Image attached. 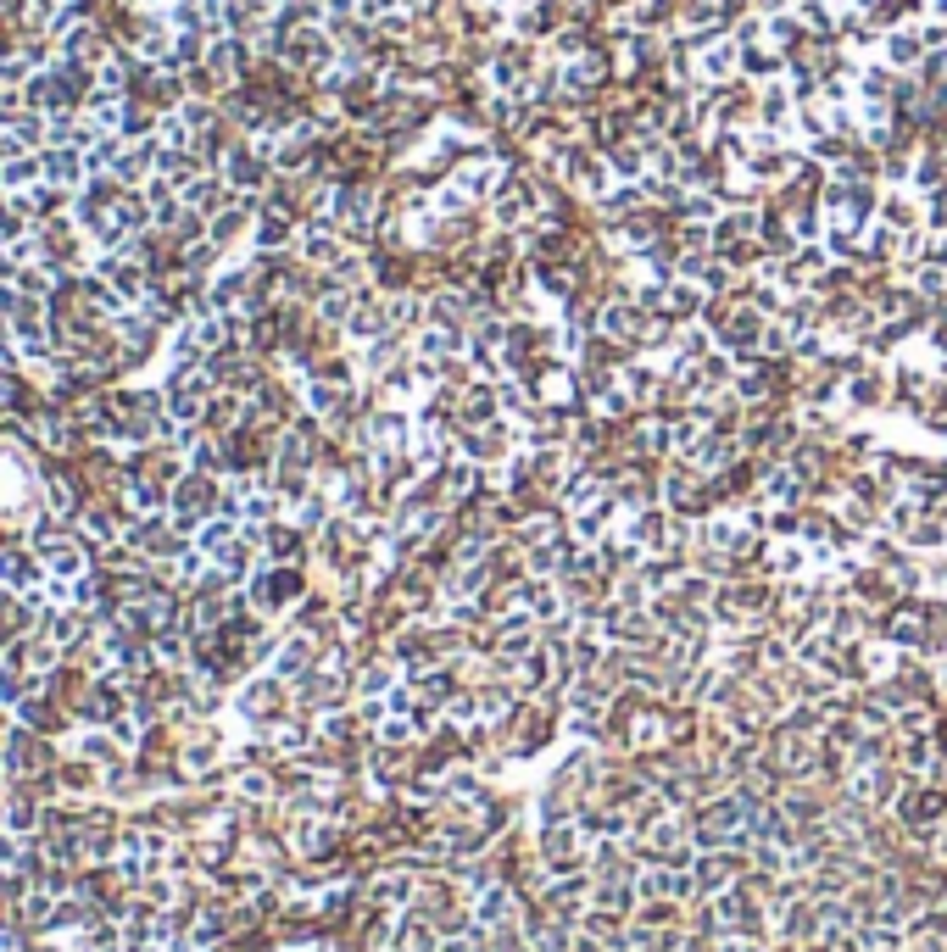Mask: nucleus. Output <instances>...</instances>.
Here are the masks:
<instances>
[{"label":"nucleus","instance_id":"obj_2","mask_svg":"<svg viewBox=\"0 0 947 952\" xmlns=\"http://www.w3.org/2000/svg\"><path fill=\"white\" fill-rule=\"evenodd\" d=\"M886 217H892V223H903V229H914V223H920L914 201H886Z\"/></svg>","mask_w":947,"mask_h":952},{"label":"nucleus","instance_id":"obj_3","mask_svg":"<svg viewBox=\"0 0 947 952\" xmlns=\"http://www.w3.org/2000/svg\"><path fill=\"white\" fill-rule=\"evenodd\" d=\"M886 51H892V62H903V67H909V62L920 56V45H914V39H892Z\"/></svg>","mask_w":947,"mask_h":952},{"label":"nucleus","instance_id":"obj_1","mask_svg":"<svg viewBox=\"0 0 947 952\" xmlns=\"http://www.w3.org/2000/svg\"><path fill=\"white\" fill-rule=\"evenodd\" d=\"M257 240H262V246H285V240H290V217H285V212H267L262 229H257Z\"/></svg>","mask_w":947,"mask_h":952}]
</instances>
